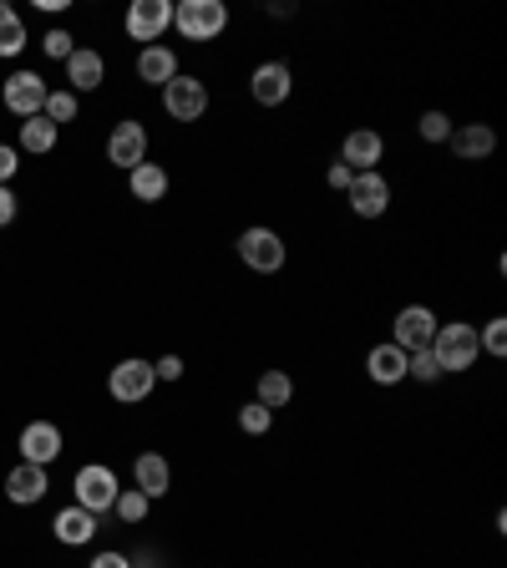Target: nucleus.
<instances>
[{
	"instance_id": "nucleus-1",
	"label": "nucleus",
	"mask_w": 507,
	"mask_h": 568,
	"mask_svg": "<svg viewBox=\"0 0 507 568\" xmlns=\"http://www.w3.org/2000/svg\"><path fill=\"white\" fill-rule=\"evenodd\" d=\"M436 361H442V371H467V365H478L482 346H478V325L467 321H451V325H436Z\"/></svg>"
},
{
	"instance_id": "nucleus-2",
	"label": "nucleus",
	"mask_w": 507,
	"mask_h": 568,
	"mask_svg": "<svg viewBox=\"0 0 507 568\" xmlns=\"http://www.w3.org/2000/svg\"><path fill=\"white\" fill-rule=\"evenodd\" d=\"M173 26L183 31V41H214L229 26V11H224V0H183L173 5Z\"/></svg>"
},
{
	"instance_id": "nucleus-3",
	"label": "nucleus",
	"mask_w": 507,
	"mask_h": 568,
	"mask_svg": "<svg viewBox=\"0 0 507 568\" xmlns=\"http://www.w3.org/2000/svg\"><path fill=\"white\" fill-rule=\"evenodd\" d=\"M72 493H76V508H87V512H112V503H117V472L112 467H101V462H87L82 472H76V482H72Z\"/></svg>"
},
{
	"instance_id": "nucleus-4",
	"label": "nucleus",
	"mask_w": 507,
	"mask_h": 568,
	"mask_svg": "<svg viewBox=\"0 0 507 568\" xmlns=\"http://www.w3.org/2000/svg\"><path fill=\"white\" fill-rule=\"evenodd\" d=\"M239 259L254 275H279L285 269V239L275 229H244L239 233Z\"/></svg>"
},
{
	"instance_id": "nucleus-5",
	"label": "nucleus",
	"mask_w": 507,
	"mask_h": 568,
	"mask_svg": "<svg viewBox=\"0 0 507 568\" xmlns=\"http://www.w3.org/2000/svg\"><path fill=\"white\" fill-rule=\"evenodd\" d=\"M153 386H158V371H153V361H122L112 365V376H107V391H112V401H147L153 396Z\"/></svg>"
},
{
	"instance_id": "nucleus-6",
	"label": "nucleus",
	"mask_w": 507,
	"mask_h": 568,
	"mask_svg": "<svg viewBox=\"0 0 507 568\" xmlns=\"http://www.w3.org/2000/svg\"><path fill=\"white\" fill-rule=\"evenodd\" d=\"M162 107L173 122H198L208 112V87H203L198 76H173L168 87H162Z\"/></svg>"
},
{
	"instance_id": "nucleus-7",
	"label": "nucleus",
	"mask_w": 507,
	"mask_h": 568,
	"mask_svg": "<svg viewBox=\"0 0 507 568\" xmlns=\"http://www.w3.org/2000/svg\"><path fill=\"white\" fill-rule=\"evenodd\" d=\"M0 97H5V107H11V112L26 122V117H41L46 112V97H51V87H46L36 72H15V76H5V92H0Z\"/></svg>"
},
{
	"instance_id": "nucleus-8",
	"label": "nucleus",
	"mask_w": 507,
	"mask_h": 568,
	"mask_svg": "<svg viewBox=\"0 0 507 568\" xmlns=\"http://www.w3.org/2000/svg\"><path fill=\"white\" fill-rule=\"evenodd\" d=\"M173 26V5L168 0H132L128 11V36L143 46H158V36Z\"/></svg>"
},
{
	"instance_id": "nucleus-9",
	"label": "nucleus",
	"mask_w": 507,
	"mask_h": 568,
	"mask_svg": "<svg viewBox=\"0 0 507 568\" xmlns=\"http://www.w3.org/2000/svg\"><path fill=\"white\" fill-rule=\"evenodd\" d=\"M249 92H254V102H259V107L290 102L294 72L285 67V61H259V67H254V76H249Z\"/></svg>"
},
{
	"instance_id": "nucleus-10",
	"label": "nucleus",
	"mask_w": 507,
	"mask_h": 568,
	"mask_svg": "<svg viewBox=\"0 0 507 568\" xmlns=\"http://www.w3.org/2000/svg\"><path fill=\"white\" fill-rule=\"evenodd\" d=\"M346 204L361 214V219H381L386 214V204H391V183L381 173H355L346 189Z\"/></svg>"
},
{
	"instance_id": "nucleus-11",
	"label": "nucleus",
	"mask_w": 507,
	"mask_h": 568,
	"mask_svg": "<svg viewBox=\"0 0 507 568\" xmlns=\"http://www.w3.org/2000/svg\"><path fill=\"white\" fill-rule=\"evenodd\" d=\"M436 340V315L426 305H406L401 315H396V336H391V346H401L406 355L411 350H426Z\"/></svg>"
},
{
	"instance_id": "nucleus-12",
	"label": "nucleus",
	"mask_w": 507,
	"mask_h": 568,
	"mask_svg": "<svg viewBox=\"0 0 507 568\" xmlns=\"http://www.w3.org/2000/svg\"><path fill=\"white\" fill-rule=\"evenodd\" d=\"M107 162L112 168H137V162H147V132L143 122H117L112 137H107Z\"/></svg>"
},
{
	"instance_id": "nucleus-13",
	"label": "nucleus",
	"mask_w": 507,
	"mask_h": 568,
	"mask_svg": "<svg viewBox=\"0 0 507 568\" xmlns=\"http://www.w3.org/2000/svg\"><path fill=\"white\" fill-rule=\"evenodd\" d=\"M381 153H386V143H381V132H371V128H355L346 143H340V162H346L350 173H376Z\"/></svg>"
},
{
	"instance_id": "nucleus-14",
	"label": "nucleus",
	"mask_w": 507,
	"mask_h": 568,
	"mask_svg": "<svg viewBox=\"0 0 507 568\" xmlns=\"http://www.w3.org/2000/svg\"><path fill=\"white\" fill-rule=\"evenodd\" d=\"M57 457H61V432L51 422H31L21 432V462L46 467V462H57Z\"/></svg>"
},
{
	"instance_id": "nucleus-15",
	"label": "nucleus",
	"mask_w": 507,
	"mask_h": 568,
	"mask_svg": "<svg viewBox=\"0 0 507 568\" xmlns=\"http://www.w3.org/2000/svg\"><path fill=\"white\" fill-rule=\"evenodd\" d=\"M46 487H51V482H46V467H36V462H21L11 478H5V497H11V503H21V508L41 503Z\"/></svg>"
},
{
	"instance_id": "nucleus-16",
	"label": "nucleus",
	"mask_w": 507,
	"mask_h": 568,
	"mask_svg": "<svg viewBox=\"0 0 507 568\" xmlns=\"http://www.w3.org/2000/svg\"><path fill=\"white\" fill-rule=\"evenodd\" d=\"M132 472H137V493H143L147 503L173 487V467H168V457H158V452H143L137 462H132Z\"/></svg>"
},
{
	"instance_id": "nucleus-17",
	"label": "nucleus",
	"mask_w": 507,
	"mask_h": 568,
	"mask_svg": "<svg viewBox=\"0 0 507 568\" xmlns=\"http://www.w3.org/2000/svg\"><path fill=\"white\" fill-rule=\"evenodd\" d=\"M61 67H67V82H72L67 92H97L101 87V72H107V67H101V57H97V51H87V46H76V51L61 61Z\"/></svg>"
},
{
	"instance_id": "nucleus-18",
	"label": "nucleus",
	"mask_w": 507,
	"mask_h": 568,
	"mask_svg": "<svg viewBox=\"0 0 507 568\" xmlns=\"http://www.w3.org/2000/svg\"><path fill=\"white\" fill-rule=\"evenodd\" d=\"M51 533H57L61 543L82 548V543L97 539V512H87V508H61V512H57V523H51Z\"/></svg>"
},
{
	"instance_id": "nucleus-19",
	"label": "nucleus",
	"mask_w": 507,
	"mask_h": 568,
	"mask_svg": "<svg viewBox=\"0 0 507 568\" xmlns=\"http://www.w3.org/2000/svg\"><path fill=\"white\" fill-rule=\"evenodd\" d=\"M451 147H457V158L478 162L497 147V132L487 128V122H467V128H451Z\"/></svg>"
},
{
	"instance_id": "nucleus-20",
	"label": "nucleus",
	"mask_w": 507,
	"mask_h": 568,
	"mask_svg": "<svg viewBox=\"0 0 507 568\" xmlns=\"http://www.w3.org/2000/svg\"><path fill=\"white\" fill-rule=\"evenodd\" d=\"M365 371H371L376 386H396V380H406V350L386 340V346H376L365 355Z\"/></svg>"
},
{
	"instance_id": "nucleus-21",
	"label": "nucleus",
	"mask_w": 507,
	"mask_h": 568,
	"mask_svg": "<svg viewBox=\"0 0 507 568\" xmlns=\"http://www.w3.org/2000/svg\"><path fill=\"white\" fill-rule=\"evenodd\" d=\"M137 76H143L147 87H168L178 76V57L168 46H143V57H137Z\"/></svg>"
},
{
	"instance_id": "nucleus-22",
	"label": "nucleus",
	"mask_w": 507,
	"mask_h": 568,
	"mask_svg": "<svg viewBox=\"0 0 507 568\" xmlns=\"http://www.w3.org/2000/svg\"><path fill=\"white\" fill-rule=\"evenodd\" d=\"M128 189H132L137 204H158L162 193H168V173H162L158 162H137V168L128 173Z\"/></svg>"
},
{
	"instance_id": "nucleus-23",
	"label": "nucleus",
	"mask_w": 507,
	"mask_h": 568,
	"mask_svg": "<svg viewBox=\"0 0 507 568\" xmlns=\"http://www.w3.org/2000/svg\"><path fill=\"white\" fill-rule=\"evenodd\" d=\"M294 401V380L285 376V371H264L259 376V407L279 411V407H290Z\"/></svg>"
},
{
	"instance_id": "nucleus-24",
	"label": "nucleus",
	"mask_w": 507,
	"mask_h": 568,
	"mask_svg": "<svg viewBox=\"0 0 507 568\" xmlns=\"http://www.w3.org/2000/svg\"><path fill=\"white\" fill-rule=\"evenodd\" d=\"M57 132L61 128H51L46 117H26L21 122V153H51L57 147Z\"/></svg>"
},
{
	"instance_id": "nucleus-25",
	"label": "nucleus",
	"mask_w": 507,
	"mask_h": 568,
	"mask_svg": "<svg viewBox=\"0 0 507 568\" xmlns=\"http://www.w3.org/2000/svg\"><path fill=\"white\" fill-rule=\"evenodd\" d=\"M21 46H26V26H21L15 5H5V0H0V57H15Z\"/></svg>"
},
{
	"instance_id": "nucleus-26",
	"label": "nucleus",
	"mask_w": 507,
	"mask_h": 568,
	"mask_svg": "<svg viewBox=\"0 0 507 568\" xmlns=\"http://www.w3.org/2000/svg\"><path fill=\"white\" fill-rule=\"evenodd\" d=\"M41 117L51 122V128H61V122H76V92H51Z\"/></svg>"
},
{
	"instance_id": "nucleus-27",
	"label": "nucleus",
	"mask_w": 507,
	"mask_h": 568,
	"mask_svg": "<svg viewBox=\"0 0 507 568\" xmlns=\"http://www.w3.org/2000/svg\"><path fill=\"white\" fill-rule=\"evenodd\" d=\"M269 426H275V411L259 407V401H249V407L239 411V432H249V437H264Z\"/></svg>"
},
{
	"instance_id": "nucleus-28",
	"label": "nucleus",
	"mask_w": 507,
	"mask_h": 568,
	"mask_svg": "<svg viewBox=\"0 0 507 568\" xmlns=\"http://www.w3.org/2000/svg\"><path fill=\"white\" fill-rule=\"evenodd\" d=\"M406 376H417V380H436L442 376V361H436V350L426 346V350H411L406 355Z\"/></svg>"
},
{
	"instance_id": "nucleus-29",
	"label": "nucleus",
	"mask_w": 507,
	"mask_h": 568,
	"mask_svg": "<svg viewBox=\"0 0 507 568\" xmlns=\"http://www.w3.org/2000/svg\"><path fill=\"white\" fill-rule=\"evenodd\" d=\"M112 512L122 518V523H143V518H147V497L137 493V487H132V493H117Z\"/></svg>"
},
{
	"instance_id": "nucleus-30",
	"label": "nucleus",
	"mask_w": 507,
	"mask_h": 568,
	"mask_svg": "<svg viewBox=\"0 0 507 568\" xmlns=\"http://www.w3.org/2000/svg\"><path fill=\"white\" fill-rule=\"evenodd\" d=\"M417 132L426 137V143H451V117L447 112H426L417 122Z\"/></svg>"
},
{
	"instance_id": "nucleus-31",
	"label": "nucleus",
	"mask_w": 507,
	"mask_h": 568,
	"mask_svg": "<svg viewBox=\"0 0 507 568\" xmlns=\"http://www.w3.org/2000/svg\"><path fill=\"white\" fill-rule=\"evenodd\" d=\"M478 346L487 350V355H497V361H503V355H507V321H487V330L478 336Z\"/></svg>"
},
{
	"instance_id": "nucleus-32",
	"label": "nucleus",
	"mask_w": 507,
	"mask_h": 568,
	"mask_svg": "<svg viewBox=\"0 0 507 568\" xmlns=\"http://www.w3.org/2000/svg\"><path fill=\"white\" fill-rule=\"evenodd\" d=\"M46 57H57V61H67V57H72V51H76V46H72V31H46Z\"/></svg>"
},
{
	"instance_id": "nucleus-33",
	"label": "nucleus",
	"mask_w": 507,
	"mask_h": 568,
	"mask_svg": "<svg viewBox=\"0 0 507 568\" xmlns=\"http://www.w3.org/2000/svg\"><path fill=\"white\" fill-rule=\"evenodd\" d=\"M15 168H21V153L0 143V189H5V183H11V178H15Z\"/></svg>"
},
{
	"instance_id": "nucleus-34",
	"label": "nucleus",
	"mask_w": 507,
	"mask_h": 568,
	"mask_svg": "<svg viewBox=\"0 0 507 568\" xmlns=\"http://www.w3.org/2000/svg\"><path fill=\"white\" fill-rule=\"evenodd\" d=\"M153 371H158V380H183V361H178V355H162Z\"/></svg>"
},
{
	"instance_id": "nucleus-35",
	"label": "nucleus",
	"mask_w": 507,
	"mask_h": 568,
	"mask_svg": "<svg viewBox=\"0 0 507 568\" xmlns=\"http://www.w3.org/2000/svg\"><path fill=\"white\" fill-rule=\"evenodd\" d=\"M350 178H355V173H350L346 162H335L330 173H325V183H330V189H335V193H346V189H350Z\"/></svg>"
},
{
	"instance_id": "nucleus-36",
	"label": "nucleus",
	"mask_w": 507,
	"mask_h": 568,
	"mask_svg": "<svg viewBox=\"0 0 507 568\" xmlns=\"http://www.w3.org/2000/svg\"><path fill=\"white\" fill-rule=\"evenodd\" d=\"M15 219V193L11 189H0V229Z\"/></svg>"
},
{
	"instance_id": "nucleus-37",
	"label": "nucleus",
	"mask_w": 507,
	"mask_h": 568,
	"mask_svg": "<svg viewBox=\"0 0 507 568\" xmlns=\"http://www.w3.org/2000/svg\"><path fill=\"white\" fill-rule=\"evenodd\" d=\"M92 568H132V564H128V554H97Z\"/></svg>"
}]
</instances>
